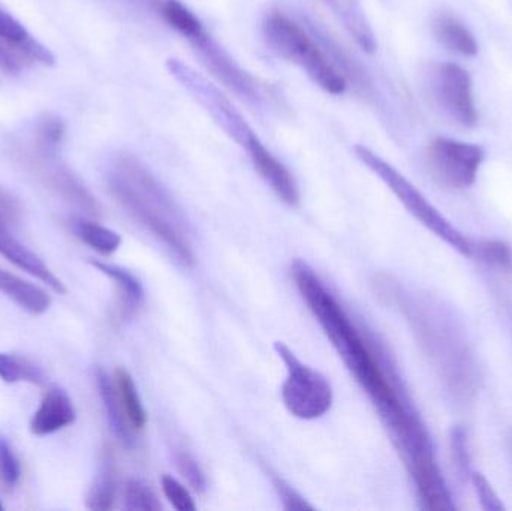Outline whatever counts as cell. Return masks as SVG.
I'll list each match as a JSON object with an SVG mask.
<instances>
[{
	"label": "cell",
	"instance_id": "20",
	"mask_svg": "<svg viewBox=\"0 0 512 511\" xmlns=\"http://www.w3.org/2000/svg\"><path fill=\"white\" fill-rule=\"evenodd\" d=\"M69 228L80 242L104 257H110L122 245L119 233L84 216H72L69 219Z\"/></svg>",
	"mask_w": 512,
	"mask_h": 511
},
{
	"label": "cell",
	"instance_id": "32",
	"mask_svg": "<svg viewBox=\"0 0 512 511\" xmlns=\"http://www.w3.org/2000/svg\"><path fill=\"white\" fill-rule=\"evenodd\" d=\"M274 488H276L277 494H279L283 509L295 511L315 510L312 504L307 503L295 489H292L291 486L283 482V480H274Z\"/></svg>",
	"mask_w": 512,
	"mask_h": 511
},
{
	"label": "cell",
	"instance_id": "10",
	"mask_svg": "<svg viewBox=\"0 0 512 511\" xmlns=\"http://www.w3.org/2000/svg\"><path fill=\"white\" fill-rule=\"evenodd\" d=\"M426 155L433 177L456 191L474 185L484 161V150L478 144L445 137L433 138Z\"/></svg>",
	"mask_w": 512,
	"mask_h": 511
},
{
	"label": "cell",
	"instance_id": "31",
	"mask_svg": "<svg viewBox=\"0 0 512 511\" xmlns=\"http://www.w3.org/2000/svg\"><path fill=\"white\" fill-rule=\"evenodd\" d=\"M471 482L474 485L475 492H477L478 500H480L481 507L487 511H502L505 510L504 503H502L499 495L496 494L495 489L490 485L486 476L481 473H472Z\"/></svg>",
	"mask_w": 512,
	"mask_h": 511
},
{
	"label": "cell",
	"instance_id": "13",
	"mask_svg": "<svg viewBox=\"0 0 512 511\" xmlns=\"http://www.w3.org/2000/svg\"><path fill=\"white\" fill-rule=\"evenodd\" d=\"M75 420L77 411L68 393L62 387L50 386L33 414L30 432L36 437H45L74 425Z\"/></svg>",
	"mask_w": 512,
	"mask_h": 511
},
{
	"label": "cell",
	"instance_id": "28",
	"mask_svg": "<svg viewBox=\"0 0 512 511\" xmlns=\"http://www.w3.org/2000/svg\"><path fill=\"white\" fill-rule=\"evenodd\" d=\"M451 456L457 473L462 477H471V455H469L468 435L462 426H456L450 435Z\"/></svg>",
	"mask_w": 512,
	"mask_h": 511
},
{
	"label": "cell",
	"instance_id": "22",
	"mask_svg": "<svg viewBox=\"0 0 512 511\" xmlns=\"http://www.w3.org/2000/svg\"><path fill=\"white\" fill-rule=\"evenodd\" d=\"M114 383H116L117 393H119L123 411L128 417L132 431L143 432L147 425V413L137 386H135L134 378L126 369H117L114 374Z\"/></svg>",
	"mask_w": 512,
	"mask_h": 511
},
{
	"label": "cell",
	"instance_id": "27",
	"mask_svg": "<svg viewBox=\"0 0 512 511\" xmlns=\"http://www.w3.org/2000/svg\"><path fill=\"white\" fill-rule=\"evenodd\" d=\"M21 479V465L9 441L0 435V482L14 488Z\"/></svg>",
	"mask_w": 512,
	"mask_h": 511
},
{
	"label": "cell",
	"instance_id": "17",
	"mask_svg": "<svg viewBox=\"0 0 512 511\" xmlns=\"http://www.w3.org/2000/svg\"><path fill=\"white\" fill-rule=\"evenodd\" d=\"M90 264L116 284L119 291L120 315L123 320L131 318L144 302V288L140 279L125 267L116 266V264L98 260L90 261Z\"/></svg>",
	"mask_w": 512,
	"mask_h": 511
},
{
	"label": "cell",
	"instance_id": "14",
	"mask_svg": "<svg viewBox=\"0 0 512 511\" xmlns=\"http://www.w3.org/2000/svg\"><path fill=\"white\" fill-rule=\"evenodd\" d=\"M251 161L256 173L270 186L271 191L282 203L289 207H297L300 204V188L297 180L267 147L252 156Z\"/></svg>",
	"mask_w": 512,
	"mask_h": 511
},
{
	"label": "cell",
	"instance_id": "30",
	"mask_svg": "<svg viewBox=\"0 0 512 511\" xmlns=\"http://www.w3.org/2000/svg\"><path fill=\"white\" fill-rule=\"evenodd\" d=\"M176 464L180 474L185 477L186 482L192 486V489L197 491L198 494H203L207 489V477L203 468L195 461L194 456L186 452H177Z\"/></svg>",
	"mask_w": 512,
	"mask_h": 511
},
{
	"label": "cell",
	"instance_id": "2",
	"mask_svg": "<svg viewBox=\"0 0 512 511\" xmlns=\"http://www.w3.org/2000/svg\"><path fill=\"white\" fill-rule=\"evenodd\" d=\"M384 294L408 318L424 353L445 389L456 401L468 402L480 383L477 359L456 312L430 294L409 293L399 282L382 279Z\"/></svg>",
	"mask_w": 512,
	"mask_h": 511
},
{
	"label": "cell",
	"instance_id": "25",
	"mask_svg": "<svg viewBox=\"0 0 512 511\" xmlns=\"http://www.w3.org/2000/svg\"><path fill=\"white\" fill-rule=\"evenodd\" d=\"M123 507L128 511L161 510L158 497L153 489L143 480H128L123 491Z\"/></svg>",
	"mask_w": 512,
	"mask_h": 511
},
{
	"label": "cell",
	"instance_id": "16",
	"mask_svg": "<svg viewBox=\"0 0 512 511\" xmlns=\"http://www.w3.org/2000/svg\"><path fill=\"white\" fill-rule=\"evenodd\" d=\"M96 386L99 390V398H101L102 407H104L105 416H107L108 426L114 437L123 444V446L131 449L134 446L135 432L129 425L128 417L123 411L122 402H120L119 393H117L116 383L113 378L107 374L102 368L95 371Z\"/></svg>",
	"mask_w": 512,
	"mask_h": 511
},
{
	"label": "cell",
	"instance_id": "23",
	"mask_svg": "<svg viewBox=\"0 0 512 511\" xmlns=\"http://www.w3.org/2000/svg\"><path fill=\"white\" fill-rule=\"evenodd\" d=\"M0 380L6 384L29 383L36 386L47 383V377L38 365L8 353H0Z\"/></svg>",
	"mask_w": 512,
	"mask_h": 511
},
{
	"label": "cell",
	"instance_id": "12",
	"mask_svg": "<svg viewBox=\"0 0 512 511\" xmlns=\"http://www.w3.org/2000/svg\"><path fill=\"white\" fill-rule=\"evenodd\" d=\"M51 156L53 155H44V153L33 150L29 153L27 159H29V164L36 168L39 176L57 194L62 195L66 201L80 207L84 212L90 213V215H98L99 204L96 203L93 195L87 191L86 186L68 168L51 162Z\"/></svg>",
	"mask_w": 512,
	"mask_h": 511
},
{
	"label": "cell",
	"instance_id": "33",
	"mask_svg": "<svg viewBox=\"0 0 512 511\" xmlns=\"http://www.w3.org/2000/svg\"><path fill=\"white\" fill-rule=\"evenodd\" d=\"M3 510V506H2V503H0V511Z\"/></svg>",
	"mask_w": 512,
	"mask_h": 511
},
{
	"label": "cell",
	"instance_id": "3",
	"mask_svg": "<svg viewBox=\"0 0 512 511\" xmlns=\"http://www.w3.org/2000/svg\"><path fill=\"white\" fill-rule=\"evenodd\" d=\"M107 185L132 221L147 231L182 266L195 261L191 230L179 204L137 156L120 153L111 161Z\"/></svg>",
	"mask_w": 512,
	"mask_h": 511
},
{
	"label": "cell",
	"instance_id": "11",
	"mask_svg": "<svg viewBox=\"0 0 512 511\" xmlns=\"http://www.w3.org/2000/svg\"><path fill=\"white\" fill-rule=\"evenodd\" d=\"M21 204L8 189L0 186V255L18 269L44 282L54 293L66 294V287L50 267L12 233V227L20 221Z\"/></svg>",
	"mask_w": 512,
	"mask_h": 511
},
{
	"label": "cell",
	"instance_id": "8",
	"mask_svg": "<svg viewBox=\"0 0 512 511\" xmlns=\"http://www.w3.org/2000/svg\"><path fill=\"white\" fill-rule=\"evenodd\" d=\"M274 351L288 372L282 386V401L286 410L300 420L321 419L330 411L334 399L327 378L301 362L283 342H274Z\"/></svg>",
	"mask_w": 512,
	"mask_h": 511
},
{
	"label": "cell",
	"instance_id": "26",
	"mask_svg": "<svg viewBox=\"0 0 512 511\" xmlns=\"http://www.w3.org/2000/svg\"><path fill=\"white\" fill-rule=\"evenodd\" d=\"M474 257L502 272H512V248L502 240H486L475 245Z\"/></svg>",
	"mask_w": 512,
	"mask_h": 511
},
{
	"label": "cell",
	"instance_id": "7",
	"mask_svg": "<svg viewBox=\"0 0 512 511\" xmlns=\"http://www.w3.org/2000/svg\"><path fill=\"white\" fill-rule=\"evenodd\" d=\"M167 69L171 77L215 120L216 125L246 150L249 158L265 147L243 114L234 107L233 102L204 75L179 59L168 60Z\"/></svg>",
	"mask_w": 512,
	"mask_h": 511
},
{
	"label": "cell",
	"instance_id": "29",
	"mask_svg": "<svg viewBox=\"0 0 512 511\" xmlns=\"http://www.w3.org/2000/svg\"><path fill=\"white\" fill-rule=\"evenodd\" d=\"M161 485L165 498L170 501L174 509L179 511H194L197 509L191 492H189L188 488H185V485H182L179 480L174 479L173 476L164 474V476H162Z\"/></svg>",
	"mask_w": 512,
	"mask_h": 511
},
{
	"label": "cell",
	"instance_id": "19",
	"mask_svg": "<svg viewBox=\"0 0 512 511\" xmlns=\"http://www.w3.org/2000/svg\"><path fill=\"white\" fill-rule=\"evenodd\" d=\"M433 33L436 39L460 56L472 57L478 53V44L471 30L453 15L439 14L433 20Z\"/></svg>",
	"mask_w": 512,
	"mask_h": 511
},
{
	"label": "cell",
	"instance_id": "21",
	"mask_svg": "<svg viewBox=\"0 0 512 511\" xmlns=\"http://www.w3.org/2000/svg\"><path fill=\"white\" fill-rule=\"evenodd\" d=\"M117 483L116 468H114L113 455L105 450L102 455L101 467L92 488L86 497V506L90 510L107 511L114 507L116 501Z\"/></svg>",
	"mask_w": 512,
	"mask_h": 511
},
{
	"label": "cell",
	"instance_id": "18",
	"mask_svg": "<svg viewBox=\"0 0 512 511\" xmlns=\"http://www.w3.org/2000/svg\"><path fill=\"white\" fill-rule=\"evenodd\" d=\"M0 293L29 314H45L51 306V297L47 291L2 269H0Z\"/></svg>",
	"mask_w": 512,
	"mask_h": 511
},
{
	"label": "cell",
	"instance_id": "15",
	"mask_svg": "<svg viewBox=\"0 0 512 511\" xmlns=\"http://www.w3.org/2000/svg\"><path fill=\"white\" fill-rule=\"evenodd\" d=\"M331 14L337 18L343 29L354 39L355 44L366 51L375 53L376 38L360 0H321Z\"/></svg>",
	"mask_w": 512,
	"mask_h": 511
},
{
	"label": "cell",
	"instance_id": "9",
	"mask_svg": "<svg viewBox=\"0 0 512 511\" xmlns=\"http://www.w3.org/2000/svg\"><path fill=\"white\" fill-rule=\"evenodd\" d=\"M427 89L436 107L457 125L474 128L478 122L471 75L456 63L442 62L427 71Z\"/></svg>",
	"mask_w": 512,
	"mask_h": 511
},
{
	"label": "cell",
	"instance_id": "5",
	"mask_svg": "<svg viewBox=\"0 0 512 511\" xmlns=\"http://www.w3.org/2000/svg\"><path fill=\"white\" fill-rule=\"evenodd\" d=\"M262 35L274 53L298 66L322 90L330 95L345 93V75L297 21L283 12L270 11L262 21Z\"/></svg>",
	"mask_w": 512,
	"mask_h": 511
},
{
	"label": "cell",
	"instance_id": "1",
	"mask_svg": "<svg viewBox=\"0 0 512 511\" xmlns=\"http://www.w3.org/2000/svg\"><path fill=\"white\" fill-rule=\"evenodd\" d=\"M291 275L298 293L334 350L369 396L400 455L414 458L432 449L429 432L403 393L396 375L385 365L373 342L363 335L318 273L306 261L295 260Z\"/></svg>",
	"mask_w": 512,
	"mask_h": 511
},
{
	"label": "cell",
	"instance_id": "4",
	"mask_svg": "<svg viewBox=\"0 0 512 511\" xmlns=\"http://www.w3.org/2000/svg\"><path fill=\"white\" fill-rule=\"evenodd\" d=\"M159 12L168 26L173 27L189 42L198 57L203 60L204 65L231 92L236 93L254 107H264L267 95L262 84L221 47V44L207 32L200 18L188 6L183 5L180 0H162L159 3Z\"/></svg>",
	"mask_w": 512,
	"mask_h": 511
},
{
	"label": "cell",
	"instance_id": "6",
	"mask_svg": "<svg viewBox=\"0 0 512 511\" xmlns=\"http://www.w3.org/2000/svg\"><path fill=\"white\" fill-rule=\"evenodd\" d=\"M354 153L358 161L363 162V165H366L388 186V189L396 195L397 200L421 225L432 231L439 239L444 240L448 246L462 254L463 257H474L475 243L468 239L462 231L457 230L390 162L385 161L369 147L361 146V144L354 147Z\"/></svg>",
	"mask_w": 512,
	"mask_h": 511
},
{
	"label": "cell",
	"instance_id": "24",
	"mask_svg": "<svg viewBox=\"0 0 512 511\" xmlns=\"http://www.w3.org/2000/svg\"><path fill=\"white\" fill-rule=\"evenodd\" d=\"M65 125L56 116H45L35 129V150L44 155H54L65 138Z\"/></svg>",
	"mask_w": 512,
	"mask_h": 511
}]
</instances>
